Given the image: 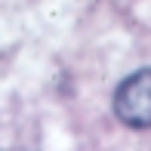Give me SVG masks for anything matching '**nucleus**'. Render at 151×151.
I'll return each instance as SVG.
<instances>
[{
	"label": "nucleus",
	"mask_w": 151,
	"mask_h": 151,
	"mask_svg": "<svg viewBox=\"0 0 151 151\" xmlns=\"http://www.w3.org/2000/svg\"><path fill=\"white\" fill-rule=\"evenodd\" d=\"M114 114L133 129L151 127V68L129 74L114 93Z\"/></svg>",
	"instance_id": "obj_1"
}]
</instances>
